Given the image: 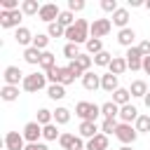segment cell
Listing matches in <instances>:
<instances>
[{"mask_svg": "<svg viewBox=\"0 0 150 150\" xmlns=\"http://www.w3.org/2000/svg\"><path fill=\"white\" fill-rule=\"evenodd\" d=\"M89 21L87 19H77L70 28H66V38H68V42H73V45H87V40L91 38V33H89Z\"/></svg>", "mask_w": 150, "mask_h": 150, "instance_id": "obj_1", "label": "cell"}, {"mask_svg": "<svg viewBox=\"0 0 150 150\" xmlns=\"http://www.w3.org/2000/svg\"><path fill=\"white\" fill-rule=\"evenodd\" d=\"M75 115H77L82 122H96V117L101 115V105L89 103V101H80V103L75 105Z\"/></svg>", "mask_w": 150, "mask_h": 150, "instance_id": "obj_2", "label": "cell"}, {"mask_svg": "<svg viewBox=\"0 0 150 150\" xmlns=\"http://www.w3.org/2000/svg\"><path fill=\"white\" fill-rule=\"evenodd\" d=\"M47 75H42V73H28L26 77H23V89L26 91H30V94H35V91H40V89H45L47 87Z\"/></svg>", "mask_w": 150, "mask_h": 150, "instance_id": "obj_3", "label": "cell"}, {"mask_svg": "<svg viewBox=\"0 0 150 150\" xmlns=\"http://www.w3.org/2000/svg\"><path fill=\"white\" fill-rule=\"evenodd\" d=\"M115 136H117V141H120V143H124V145H131V143H134V141L138 138V131H136V127H131V124H124V122H120V127H117Z\"/></svg>", "mask_w": 150, "mask_h": 150, "instance_id": "obj_4", "label": "cell"}, {"mask_svg": "<svg viewBox=\"0 0 150 150\" xmlns=\"http://www.w3.org/2000/svg\"><path fill=\"white\" fill-rule=\"evenodd\" d=\"M21 19H23V12H21V9H16V12H5V9H0V26H2V28H21V26H19Z\"/></svg>", "mask_w": 150, "mask_h": 150, "instance_id": "obj_5", "label": "cell"}, {"mask_svg": "<svg viewBox=\"0 0 150 150\" xmlns=\"http://www.w3.org/2000/svg\"><path fill=\"white\" fill-rule=\"evenodd\" d=\"M112 30V21L110 19H94L91 21V26H89V33H91V38H103V35H108Z\"/></svg>", "mask_w": 150, "mask_h": 150, "instance_id": "obj_6", "label": "cell"}, {"mask_svg": "<svg viewBox=\"0 0 150 150\" xmlns=\"http://www.w3.org/2000/svg\"><path fill=\"white\" fill-rule=\"evenodd\" d=\"M124 59H127L129 70H143V54H141L138 47H129L127 54H124Z\"/></svg>", "mask_w": 150, "mask_h": 150, "instance_id": "obj_7", "label": "cell"}, {"mask_svg": "<svg viewBox=\"0 0 150 150\" xmlns=\"http://www.w3.org/2000/svg\"><path fill=\"white\" fill-rule=\"evenodd\" d=\"M5 148L7 150H26V138L19 131H7L5 134Z\"/></svg>", "mask_w": 150, "mask_h": 150, "instance_id": "obj_8", "label": "cell"}, {"mask_svg": "<svg viewBox=\"0 0 150 150\" xmlns=\"http://www.w3.org/2000/svg\"><path fill=\"white\" fill-rule=\"evenodd\" d=\"M59 14H61V9H59L54 2H47V5L40 7V14H38V16H40V21H45V23L49 26V23H54V21L59 19Z\"/></svg>", "mask_w": 150, "mask_h": 150, "instance_id": "obj_9", "label": "cell"}, {"mask_svg": "<svg viewBox=\"0 0 150 150\" xmlns=\"http://www.w3.org/2000/svg\"><path fill=\"white\" fill-rule=\"evenodd\" d=\"M2 77H5V84H12V87H19V82H23V73H21V68L19 66H7L5 68V73H2Z\"/></svg>", "mask_w": 150, "mask_h": 150, "instance_id": "obj_10", "label": "cell"}, {"mask_svg": "<svg viewBox=\"0 0 150 150\" xmlns=\"http://www.w3.org/2000/svg\"><path fill=\"white\" fill-rule=\"evenodd\" d=\"M21 134H23L26 143H40V138H42V127H40L38 122H28Z\"/></svg>", "mask_w": 150, "mask_h": 150, "instance_id": "obj_11", "label": "cell"}, {"mask_svg": "<svg viewBox=\"0 0 150 150\" xmlns=\"http://www.w3.org/2000/svg\"><path fill=\"white\" fill-rule=\"evenodd\" d=\"M120 122H124V124H131V122H136L138 120V110H136V105H131V103H127V105H122L120 108Z\"/></svg>", "mask_w": 150, "mask_h": 150, "instance_id": "obj_12", "label": "cell"}, {"mask_svg": "<svg viewBox=\"0 0 150 150\" xmlns=\"http://www.w3.org/2000/svg\"><path fill=\"white\" fill-rule=\"evenodd\" d=\"M82 87H84L87 91H96V89L101 87V75H96L94 70L84 73V77H82Z\"/></svg>", "mask_w": 150, "mask_h": 150, "instance_id": "obj_13", "label": "cell"}, {"mask_svg": "<svg viewBox=\"0 0 150 150\" xmlns=\"http://www.w3.org/2000/svg\"><path fill=\"white\" fill-rule=\"evenodd\" d=\"M33 33L26 28V26H21V28H16V33H14V40L19 42V45H23V47H33Z\"/></svg>", "mask_w": 150, "mask_h": 150, "instance_id": "obj_14", "label": "cell"}, {"mask_svg": "<svg viewBox=\"0 0 150 150\" xmlns=\"http://www.w3.org/2000/svg\"><path fill=\"white\" fill-rule=\"evenodd\" d=\"M101 89H103V91H108V94L117 91V89H120V84H117V75H112V73L101 75Z\"/></svg>", "mask_w": 150, "mask_h": 150, "instance_id": "obj_15", "label": "cell"}, {"mask_svg": "<svg viewBox=\"0 0 150 150\" xmlns=\"http://www.w3.org/2000/svg\"><path fill=\"white\" fill-rule=\"evenodd\" d=\"M134 40H136V33H134V28H122L120 33H117V42L122 45V47H134Z\"/></svg>", "mask_w": 150, "mask_h": 150, "instance_id": "obj_16", "label": "cell"}, {"mask_svg": "<svg viewBox=\"0 0 150 150\" xmlns=\"http://www.w3.org/2000/svg\"><path fill=\"white\" fill-rule=\"evenodd\" d=\"M84 150H108V136L105 134H98V136L89 138Z\"/></svg>", "mask_w": 150, "mask_h": 150, "instance_id": "obj_17", "label": "cell"}, {"mask_svg": "<svg viewBox=\"0 0 150 150\" xmlns=\"http://www.w3.org/2000/svg\"><path fill=\"white\" fill-rule=\"evenodd\" d=\"M80 136L82 138H94V136H98V127H96V122H80Z\"/></svg>", "mask_w": 150, "mask_h": 150, "instance_id": "obj_18", "label": "cell"}, {"mask_svg": "<svg viewBox=\"0 0 150 150\" xmlns=\"http://www.w3.org/2000/svg\"><path fill=\"white\" fill-rule=\"evenodd\" d=\"M40 59H42V52L35 49V47H26L23 49V61L30 63V66H40Z\"/></svg>", "mask_w": 150, "mask_h": 150, "instance_id": "obj_19", "label": "cell"}, {"mask_svg": "<svg viewBox=\"0 0 150 150\" xmlns=\"http://www.w3.org/2000/svg\"><path fill=\"white\" fill-rule=\"evenodd\" d=\"M127 68H129V66H127V59H124V56H112V61H110V66H108V70H110L112 75H122Z\"/></svg>", "mask_w": 150, "mask_h": 150, "instance_id": "obj_20", "label": "cell"}, {"mask_svg": "<svg viewBox=\"0 0 150 150\" xmlns=\"http://www.w3.org/2000/svg\"><path fill=\"white\" fill-rule=\"evenodd\" d=\"M112 23H115V26H120V30H122V28H129V26H127V23H129V9L120 7V9L112 14Z\"/></svg>", "mask_w": 150, "mask_h": 150, "instance_id": "obj_21", "label": "cell"}, {"mask_svg": "<svg viewBox=\"0 0 150 150\" xmlns=\"http://www.w3.org/2000/svg\"><path fill=\"white\" fill-rule=\"evenodd\" d=\"M129 98H131V91H129V89H124V87H120L117 91H112V103H117L120 108H122V105H127V103H129Z\"/></svg>", "mask_w": 150, "mask_h": 150, "instance_id": "obj_22", "label": "cell"}, {"mask_svg": "<svg viewBox=\"0 0 150 150\" xmlns=\"http://www.w3.org/2000/svg\"><path fill=\"white\" fill-rule=\"evenodd\" d=\"M129 91H131V96L145 98V94H148V84H145L143 80H134V82H131V87H129Z\"/></svg>", "mask_w": 150, "mask_h": 150, "instance_id": "obj_23", "label": "cell"}, {"mask_svg": "<svg viewBox=\"0 0 150 150\" xmlns=\"http://www.w3.org/2000/svg\"><path fill=\"white\" fill-rule=\"evenodd\" d=\"M0 96H2V101H7V103H12V101H16V98H19V87H12V84H5V87L0 89Z\"/></svg>", "mask_w": 150, "mask_h": 150, "instance_id": "obj_24", "label": "cell"}, {"mask_svg": "<svg viewBox=\"0 0 150 150\" xmlns=\"http://www.w3.org/2000/svg\"><path fill=\"white\" fill-rule=\"evenodd\" d=\"M47 96L52 101H61V98H66V87L63 84H49L47 87Z\"/></svg>", "mask_w": 150, "mask_h": 150, "instance_id": "obj_25", "label": "cell"}, {"mask_svg": "<svg viewBox=\"0 0 150 150\" xmlns=\"http://www.w3.org/2000/svg\"><path fill=\"white\" fill-rule=\"evenodd\" d=\"M101 115H103V120L117 117V115H120V105H117V103H112V101H108V103H103V105H101Z\"/></svg>", "mask_w": 150, "mask_h": 150, "instance_id": "obj_26", "label": "cell"}, {"mask_svg": "<svg viewBox=\"0 0 150 150\" xmlns=\"http://www.w3.org/2000/svg\"><path fill=\"white\" fill-rule=\"evenodd\" d=\"M40 7H42V5H38V0H23V2H21V12H23L26 16L40 14Z\"/></svg>", "mask_w": 150, "mask_h": 150, "instance_id": "obj_27", "label": "cell"}, {"mask_svg": "<svg viewBox=\"0 0 150 150\" xmlns=\"http://www.w3.org/2000/svg\"><path fill=\"white\" fill-rule=\"evenodd\" d=\"M40 127H47V124H52L54 122V110H47V108H40L38 110V120H35Z\"/></svg>", "mask_w": 150, "mask_h": 150, "instance_id": "obj_28", "label": "cell"}, {"mask_svg": "<svg viewBox=\"0 0 150 150\" xmlns=\"http://www.w3.org/2000/svg\"><path fill=\"white\" fill-rule=\"evenodd\" d=\"M68 122H70V110L63 108V105L56 108L54 110V124H68Z\"/></svg>", "mask_w": 150, "mask_h": 150, "instance_id": "obj_29", "label": "cell"}, {"mask_svg": "<svg viewBox=\"0 0 150 150\" xmlns=\"http://www.w3.org/2000/svg\"><path fill=\"white\" fill-rule=\"evenodd\" d=\"M42 138H45V141H56V138H61V134H59V129H56L54 122L47 124V127H42Z\"/></svg>", "mask_w": 150, "mask_h": 150, "instance_id": "obj_30", "label": "cell"}, {"mask_svg": "<svg viewBox=\"0 0 150 150\" xmlns=\"http://www.w3.org/2000/svg\"><path fill=\"white\" fill-rule=\"evenodd\" d=\"M134 127H136L138 134H150V115H138Z\"/></svg>", "mask_w": 150, "mask_h": 150, "instance_id": "obj_31", "label": "cell"}, {"mask_svg": "<svg viewBox=\"0 0 150 150\" xmlns=\"http://www.w3.org/2000/svg\"><path fill=\"white\" fill-rule=\"evenodd\" d=\"M56 21H59V23H61L63 28H70V26H73V23H75L77 19L73 16V12H70V9H63V12L59 14V19H56Z\"/></svg>", "mask_w": 150, "mask_h": 150, "instance_id": "obj_32", "label": "cell"}, {"mask_svg": "<svg viewBox=\"0 0 150 150\" xmlns=\"http://www.w3.org/2000/svg\"><path fill=\"white\" fill-rule=\"evenodd\" d=\"M47 35H49V38H66V28H63L59 21H54V23L47 26Z\"/></svg>", "mask_w": 150, "mask_h": 150, "instance_id": "obj_33", "label": "cell"}, {"mask_svg": "<svg viewBox=\"0 0 150 150\" xmlns=\"http://www.w3.org/2000/svg\"><path fill=\"white\" fill-rule=\"evenodd\" d=\"M56 66V59H54V54L52 52H42V59H40V68L47 73L49 68H54Z\"/></svg>", "mask_w": 150, "mask_h": 150, "instance_id": "obj_34", "label": "cell"}, {"mask_svg": "<svg viewBox=\"0 0 150 150\" xmlns=\"http://www.w3.org/2000/svg\"><path fill=\"white\" fill-rule=\"evenodd\" d=\"M117 127H120V122H117L115 117H110V120H103V124H101V134L110 136V134H115V131H117Z\"/></svg>", "mask_w": 150, "mask_h": 150, "instance_id": "obj_35", "label": "cell"}, {"mask_svg": "<svg viewBox=\"0 0 150 150\" xmlns=\"http://www.w3.org/2000/svg\"><path fill=\"white\" fill-rule=\"evenodd\" d=\"M47 45H49V35H45V33H38V35L33 38V47H35V49H40V52H47Z\"/></svg>", "mask_w": 150, "mask_h": 150, "instance_id": "obj_36", "label": "cell"}, {"mask_svg": "<svg viewBox=\"0 0 150 150\" xmlns=\"http://www.w3.org/2000/svg\"><path fill=\"white\" fill-rule=\"evenodd\" d=\"M87 52L94 54V56L101 54V52H103V42H101L98 38H89V40H87Z\"/></svg>", "mask_w": 150, "mask_h": 150, "instance_id": "obj_37", "label": "cell"}, {"mask_svg": "<svg viewBox=\"0 0 150 150\" xmlns=\"http://www.w3.org/2000/svg\"><path fill=\"white\" fill-rule=\"evenodd\" d=\"M110 61H112V54L105 52V49H103L101 54L94 56V66H101V68H103V66H110Z\"/></svg>", "mask_w": 150, "mask_h": 150, "instance_id": "obj_38", "label": "cell"}, {"mask_svg": "<svg viewBox=\"0 0 150 150\" xmlns=\"http://www.w3.org/2000/svg\"><path fill=\"white\" fill-rule=\"evenodd\" d=\"M75 63H77L84 73H89V68H91V63H94V56H89V54H80V56L75 59Z\"/></svg>", "mask_w": 150, "mask_h": 150, "instance_id": "obj_39", "label": "cell"}, {"mask_svg": "<svg viewBox=\"0 0 150 150\" xmlns=\"http://www.w3.org/2000/svg\"><path fill=\"white\" fill-rule=\"evenodd\" d=\"M59 145H61L63 150H73V145H75V134H61Z\"/></svg>", "mask_w": 150, "mask_h": 150, "instance_id": "obj_40", "label": "cell"}, {"mask_svg": "<svg viewBox=\"0 0 150 150\" xmlns=\"http://www.w3.org/2000/svg\"><path fill=\"white\" fill-rule=\"evenodd\" d=\"M70 82H75V75L68 70V66L66 68H61V75H59V84H63V87H68Z\"/></svg>", "mask_w": 150, "mask_h": 150, "instance_id": "obj_41", "label": "cell"}, {"mask_svg": "<svg viewBox=\"0 0 150 150\" xmlns=\"http://www.w3.org/2000/svg\"><path fill=\"white\" fill-rule=\"evenodd\" d=\"M63 56H68L70 61H75V59L80 56V49H77V45H73V42H68V45L63 47Z\"/></svg>", "mask_w": 150, "mask_h": 150, "instance_id": "obj_42", "label": "cell"}, {"mask_svg": "<svg viewBox=\"0 0 150 150\" xmlns=\"http://www.w3.org/2000/svg\"><path fill=\"white\" fill-rule=\"evenodd\" d=\"M101 9H103V12L115 14V12L120 9V5H117V0H101Z\"/></svg>", "mask_w": 150, "mask_h": 150, "instance_id": "obj_43", "label": "cell"}, {"mask_svg": "<svg viewBox=\"0 0 150 150\" xmlns=\"http://www.w3.org/2000/svg\"><path fill=\"white\" fill-rule=\"evenodd\" d=\"M45 75H47V80H49L52 84H59V75H61V66H54V68H49V70H47Z\"/></svg>", "mask_w": 150, "mask_h": 150, "instance_id": "obj_44", "label": "cell"}, {"mask_svg": "<svg viewBox=\"0 0 150 150\" xmlns=\"http://www.w3.org/2000/svg\"><path fill=\"white\" fill-rule=\"evenodd\" d=\"M68 9L70 12H82L84 9V0H68Z\"/></svg>", "mask_w": 150, "mask_h": 150, "instance_id": "obj_45", "label": "cell"}, {"mask_svg": "<svg viewBox=\"0 0 150 150\" xmlns=\"http://www.w3.org/2000/svg\"><path fill=\"white\" fill-rule=\"evenodd\" d=\"M68 70H70L75 77H84V70H82V68H80L75 61H70V63H68Z\"/></svg>", "mask_w": 150, "mask_h": 150, "instance_id": "obj_46", "label": "cell"}, {"mask_svg": "<svg viewBox=\"0 0 150 150\" xmlns=\"http://www.w3.org/2000/svg\"><path fill=\"white\" fill-rule=\"evenodd\" d=\"M138 49H141L143 56H150V40H143V42L138 45Z\"/></svg>", "mask_w": 150, "mask_h": 150, "instance_id": "obj_47", "label": "cell"}, {"mask_svg": "<svg viewBox=\"0 0 150 150\" xmlns=\"http://www.w3.org/2000/svg\"><path fill=\"white\" fill-rule=\"evenodd\" d=\"M26 150H49V148H47L45 143H28Z\"/></svg>", "mask_w": 150, "mask_h": 150, "instance_id": "obj_48", "label": "cell"}, {"mask_svg": "<svg viewBox=\"0 0 150 150\" xmlns=\"http://www.w3.org/2000/svg\"><path fill=\"white\" fill-rule=\"evenodd\" d=\"M143 70L150 75V56H143Z\"/></svg>", "mask_w": 150, "mask_h": 150, "instance_id": "obj_49", "label": "cell"}, {"mask_svg": "<svg viewBox=\"0 0 150 150\" xmlns=\"http://www.w3.org/2000/svg\"><path fill=\"white\" fill-rule=\"evenodd\" d=\"M141 5H145L143 0H129V7H141Z\"/></svg>", "mask_w": 150, "mask_h": 150, "instance_id": "obj_50", "label": "cell"}, {"mask_svg": "<svg viewBox=\"0 0 150 150\" xmlns=\"http://www.w3.org/2000/svg\"><path fill=\"white\" fill-rule=\"evenodd\" d=\"M143 101H145V105H148V108H150V91H148V94H145V98H143Z\"/></svg>", "mask_w": 150, "mask_h": 150, "instance_id": "obj_51", "label": "cell"}, {"mask_svg": "<svg viewBox=\"0 0 150 150\" xmlns=\"http://www.w3.org/2000/svg\"><path fill=\"white\" fill-rule=\"evenodd\" d=\"M120 150H131V145H122V148H120Z\"/></svg>", "mask_w": 150, "mask_h": 150, "instance_id": "obj_52", "label": "cell"}, {"mask_svg": "<svg viewBox=\"0 0 150 150\" xmlns=\"http://www.w3.org/2000/svg\"><path fill=\"white\" fill-rule=\"evenodd\" d=\"M145 7H148V9H150V0H148V2H145Z\"/></svg>", "mask_w": 150, "mask_h": 150, "instance_id": "obj_53", "label": "cell"}]
</instances>
